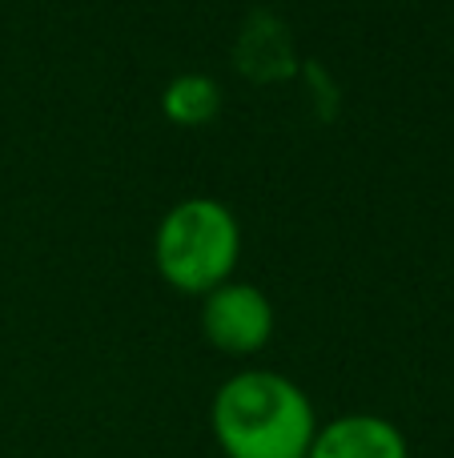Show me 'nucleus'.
I'll use <instances>...</instances> for the list:
<instances>
[{
	"mask_svg": "<svg viewBox=\"0 0 454 458\" xmlns=\"http://www.w3.org/2000/svg\"><path fill=\"white\" fill-rule=\"evenodd\" d=\"M157 269L173 290L201 293L230 282L241 258V225L217 198H185L161 217L153 237Z\"/></svg>",
	"mask_w": 454,
	"mask_h": 458,
	"instance_id": "obj_2",
	"label": "nucleus"
},
{
	"mask_svg": "<svg viewBox=\"0 0 454 458\" xmlns=\"http://www.w3.org/2000/svg\"><path fill=\"white\" fill-rule=\"evenodd\" d=\"M209 430L225 458H306L318 435V414L294 378L241 370L217 386Z\"/></svg>",
	"mask_w": 454,
	"mask_h": 458,
	"instance_id": "obj_1",
	"label": "nucleus"
},
{
	"mask_svg": "<svg viewBox=\"0 0 454 458\" xmlns=\"http://www.w3.org/2000/svg\"><path fill=\"white\" fill-rule=\"evenodd\" d=\"M306 458H410V443L391 419L354 411L318 422Z\"/></svg>",
	"mask_w": 454,
	"mask_h": 458,
	"instance_id": "obj_4",
	"label": "nucleus"
},
{
	"mask_svg": "<svg viewBox=\"0 0 454 458\" xmlns=\"http://www.w3.org/2000/svg\"><path fill=\"white\" fill-rule=\"evenodd\" d=\"M165 113L181 125H201L217 113V85L209 77L185 72L165 89Z\"/></svg>",
	"mask_w": 454,
	"mask_h": 458,
	"instance_id": "obj_5",
	"label": "nucleus"
},
{
	"mask_svg": "<svg viewBox=\"0 0 454 458\" xmlns=\"http://www.w3.org/2000/svg\"><path fill=\"white\" fill-rule=\"evenodd\" d=\"M201 334L222 354H254L273 334V306L257 285L222 282L201 298Z\"/></svg>",
	"mask_w": 454,
	"mask_h": 458,
	"instance_id": "obj_3",
	"label": "nucleus"
}]
</instances>
